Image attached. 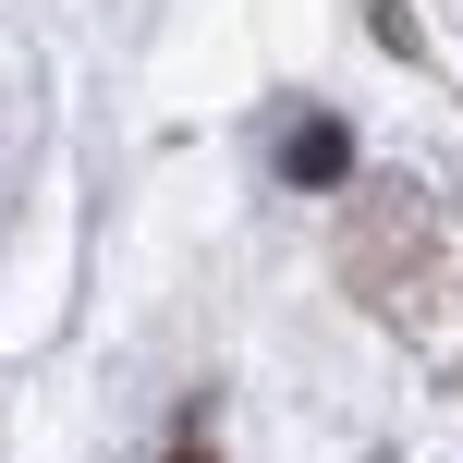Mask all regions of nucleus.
I'll use <instances>...</instances> for the list:
<instances>
[{
  "instance_id": "1",
  "label": "nucleus",
  "mask_w": 463,
  "mask_h": 463,
  "mask_svg": "<svg viewBox=\"0 0 463 463\" xmlns=\"http://www.w3.org/2000/svg\"><path fill=\"white\" fill-rule=\"evenodd\" d=\"M342 269H354V293H366L378 317L439 329V305L463 280V244H451V220L427 208V195L378 184V195H354V220H342Z\"/></svg>"
}]
</instances>
